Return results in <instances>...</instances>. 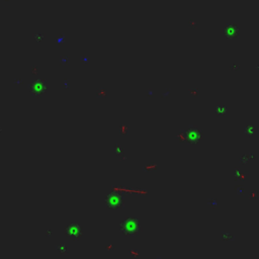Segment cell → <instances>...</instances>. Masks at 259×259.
I'll return each instance as SVG.
<instances>
[{
  "mask_svg": "<svg viewBox=\"0 0 259 259\" xmlns=\"http://www.w3.org/2000/svg\"><path fill=\"white\" fill-rule=\"evenodd\" d=\"M120 231L128 236H136L140 231V223L136 218H128L120 224Z\"/></svg>",
  "mask_w": 259,
  "mask_h": 259,
  "instance_id": "6da1fadb",
  "label": "cell"
},
{
  "mask_svg": "<svg viewBox=\"0 0 259 259\" xmlns=\"http://www.w3.org/2000/svg\"><path fill=\"white\" fill-rule=\"evenodd\" d=\"M107 207L110 209H118L124 203V196L120 192H112L109 193L105 198Z\"/></svg>",
  "mask_w": 259,
  "mask_h": 259,
  "instance_id": "7a4b0ae2",
  "label": "cell"
},
{
  "mask_svg": "<svg viewBox=\"0 0 259 259\" xmlns=\"http://www.w3.org/2000/svg\"><path fill=\"white\" fill-rule=\"evenodd\" d=\"M46 87H47V85H46V82L44 79H38L30 84V90L34 97L42 96L45 93Z\"/></svg>",
  "mask_w": 259,
  "mask_h": 259,
  "instance_id": "3957f363",
  "label": "cell"
},
{
  "mask_svg": "<svg viewBox=\"0 0 259 259\" xmlns=\"http://www.w3.org/2000/svg\"><path fill=\"white\" fill-rule=\"evenodd\" d=\"M185 138L186 140L191 144H196L200 141L201 139V133L198 128H194V126H190L185 133Z\"/></svg>",
  "mask_w": 259,
  "mask_h": 259,
  "instance_id": "277c9868",
  "label": "cell"
},
{
  "mask_svg": "<svg viewBox=\"0 0 259 259\" xmlns=\"http://www.w3.org/2000/svg\"><path fill=\"white\" fill-rule=\"evenodd\" d=\"M66 234L67 236L73 238V239H79L82 236V229L78 224L76 223H71L67 226L66 228Z\"/></svg>",
  "mask_w": 259,
  "mask_h": 259,
  "instance_id": "5b68a950",
  "label": "cell"
},
{
  "mask_svg": "<svg viewBox=\"0 0 259 259\" xmlns=\"http://www.w3.org/2000/svg\"><path fill=\"white\" fill-rule=\"evenodd\" d=\"M56 250L59 253H61V254H65V253L68 252L67 251V247L64 246V245H58V246H56Z\"/></svg>",
  "mask_w": 259,
  "mask_h": 259,
  "instance_id": "8992f818",
  "label": "cell"
},
{
  "mask_svg": "<svg viewBox=\"0 0 259 259\" xmlns=\"http://www.w3.org/2000/svg\"><path fill=\"white\" fill-rule=\"evenodd\" d=\"M114 151L118 155H122V148L120 147V145H116V148H114Z\"/></svg>",
  "mask_w": 259,
  "mask_h": 259,
  "instance_id": "52a82bcc",
  "label": "cell"
},
{
  "mask_svg": "<svg viewBox=\"0 0 259 259\" xmlns=\"http://www.w3.org/2000/svg\"><path fill=\"white\" fill-rule=\"evenodd\" d=\"M226 112V109L225 107H222V106H218L217 107V112H218V114H224Z\"/></svg>",
  "mask_w": 259,
  "mask_h": 259,
  "instance_id": "ba28073f",
  "label": "cell"
},
{
  "mask_svg": "<svg viewBox=\"0 0 259 259\" xmlns=\"http://www.w3.org/2000/svg\"><path fill=\"white\" fill-rule=\"evenodd\" d=\"M169 93H170V92H169V91H167V92H165V93H163V96H168V95H169Z\"/></svg>",
  "mask_w": 259,
  "mask_h": 259,
  "instance_id": "9c48e42d",
  "label": "cell"
}]
</instances>
